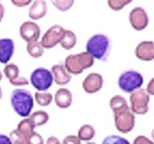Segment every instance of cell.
<instances>
[{
    "label": "cell",
    "instance_id": "cell-1",
    "mask_svg": "<svg viewBox=\"0 0 154 144\" xmlns=\"http://www.w3.org/2000/svg\"><path fill=\"white\" fill-rule=\"evenodd\" d=\"M110 50L111 41L105 34H94L87 42L86 52L100 61H107Z\"/></svg>",
    "mask_w": 154,
    "mask_h": 144
},
{
    "label": "cell",
    "instance_id": "cell-2",
    "mask_svg": "<svg viewBox=\"0 0 154 144\" xmlns=\"http://www.w3.org/2000/svg\"><path fill=\"white\" fill-rule=\"evenodd\" d=\"M11 104L19 116L26 118L30 116L34 106L33 97L25 89H15L11 94Z\"/></svg>",
    "mask_w": 154,
    "mask_h": 144
},
{
    "label": "cell",
    "instance_id": "cell-3",
    "mask_svg": "<svg viewBox=\"0 0 154 144\" xmlns=\"http://www.w3.org/2000/svg\"><path fill=\"white\" fill-rule=\"evenodd\" d=\"M93 64L94 58L85 51L75 55H69L66 58L63 65L69 74L76 75L92 67Z\"/></svg>",
    "mask_w": 154,
    "mask_h": 144
},
{
    "label": "cell",
    "instance_id": "cell-4",
    "mask_svg": "<svg viewBox=\"0 0 154 144\" xmlns=\"http://www.w3.org/2000/svg\"><path fill=\"white\" fill-rule=\"evenodd\" d=\"M143 82V75L134 70H125L118 79V86L125 93H132L137 89H140Z\"/></svg>",
    "mask_w": 154,
    "mask_h": 144
},
{
    "label": "cell",
    "instance_id": "cell-5",
    "mask_svg": "<svg viewBox=\"0 0 154 144\" xmlns=\"http://www.w3.org/2000/svg\"><path fill=\"white\" fill-rule=\"evenodd\" d=\"M150 95L144 89H137L130 94V110L133 114L144 115L149 110Z\"/></svg>",
    "mask_w": 154,
    "mask_h": 144
},
{
    "label": "cell",
    "instance_id": "cell-6",
    "mask_svg": "<svg viewBox=\"0 0 154 144\" xmlns=\"http://www.w3.org/2000/svg\"><path fill=\"white\" fill-rule=\"evenodd\" d=\"M113 117L116 128L121 133H128L134 128L136 118L129 106L114 112Z\"/></svg>",
    "mask_w": 154,
    "mask_h": 144
},
{
    "label": "cell",
    "instance_id": "cell-7",
    "mask_svg": "<svg viewBox=\"0 0 154 144\" xmlns=\"http://www.w3.org/2000/svg\"><path fill=\"white\" fill-rule=\"evenodd\" d=\"M30 81L38 92L46 91L52 86L53 75L51 70L43 67H39L31 73Z\"/></svg>",
    "mask_w": 154,
    "mask_h": 144
},
{
    "label": "cell",
    "instance_id": "cell-8",
    "mask_svg": "<svg viewBox=\"0 0 154 144\" xmlns=\"http://www.w3.org/2000/svg\"><path fill=\"white\" fill-rule=\"evenodd\" d=\"M64 29L60 25H54L48 29L43 34L40 42L43 49H51L55 47L58 43H60L64 34Z\"/></svg>",
    "mask_w": 154,
    "mask_h": 144
},
{
    "label": "cell",
    "instance_id": "cell-9",
    "mask_svg": "<svg viewBox=\"0 0 154 144\" xmlns=\"http://www.w3.org/2000/svg\"><path fill=\"white\" fill-rule=\"evenodd\" d=\"M129 22L132 28L137 31H143L149 25V19L144 8L137 7L130 12Z\"/></svg>",
    "mask_w": 154,
    "mask_h": 144
},
{
    "label": "cell",
    "instance_id": "cell-10",
    "mask_svg": "<svg viewBox=\"0 0 154 144\" xmlns=\"http://www.w3.org/2000/svg\"><path fill=\"white\" fill-rule=\"evenodd\" d=\"M40 27L32 21L24 22L19 29L21 38L27 43L38 41L40 36Z\"/></svg>",
    "mask_w": 154,
    "mask_h": 144
},
{
    "label": "cell",
    "instance_id": "cell-11",
    "mask_svg": "<svg viewBox=\"0 0 154 144\" xmlns=\"http://www.w3.org/2000/svg\"><path fill=\"white\" fill-rule=\"evenodd\" d=\"M5 76L9 79L10 83L15 86H25L28 85L29 81L26 78L19 76V69L17 65L14 63H10L5 66L3 69Z\"/></svg>",
    "mask_w": 154,
    "mask_h": 144
},
{
    "label": "cell",
    "instance_id": "cell-12",
    "mask_svg": "<svg viewBox=\"0 0 154 144\" xmlns=\"http://www.w3.org/2000/svg\"><path fill=\"white\" fill-rule=\"evenodd\" d=\"M103 84V77L98 73H90L84 79L82 86L88 94H94L100 91Z\"/></svg>",
    "mask_w": 154,
    "mask_h": 144
},
{
    "label": "cell",
    "instance_id": "cell-13",
    "mask_svg": "<svg viewBox=\"0 0 154 144\" xmlns=\"http://www.w3.org/2000/svg\"><path fill=\"white\" fill-rule=\"evenodd\" d=\"M135 55L142 61H152L154 58V43L152 41H143L137 46Z\"/></svg>",
    "mask_w": 154,
    "mask_h": 144
},
{
    "label": "cell",
    "instance_id": "cell-14",
    "mask_svg": "<svg viewBox=\"0 0 154 144\" xmlns=\"http://www.w3.org/2000/svg\"><path fill=\"white\" fill-rule=\"evenodd\" d=\"M14 43L11 38H0V62L7 64L14 54Z\"/></svg>",
    "mask_w": 154,
    "mask_h": 144
},
{
    "label": "cell",
    "instance_id": "cell-15",
    "mask_svg": "<svg viewBox=\"0 0 154 144\" xmlns=\"http://www.w3.org/2000/svg\"><path fill=\"white\" fill-rule=\"evenodd\" d=\"M51 72L53 75V81H55V83L60 86L67 85L72 79L71 74L65 69L64 65L63 63L54 65L51 67Z\"/></svg>",
    "mask_w": 154,
    "mask_h": 144
},
{
    "label": "cell",
    "instance_id": "cell-16",
    "mask_svg": "<svg viewBox=\"0 0 154 144\" xmlns=\"http://www.w3.org/2000/svg\"><path fill=\"white\" fill-rule=\"evenodd\" d=\"M48 12V4L43 0H35L31 2L29 8V17L33 20H38L44 17Z\"/></svg>",
    "mask_w": 154,
    "mask_h": 144
},
{
    "label": "cell",
    "instance_id": "cell-17",
    "mask_svg": "<svg viewBox=\"0 0 154 144\" xmlns=\"http://www.w3.org/2000/svg\"><path fill=\"white\" fill-rule=\"evenodd\" d=\"M55 102L56 106L61 109H66L72 105V94L67 88H60L55 94Z\"/></svg>",
    "mask_w": 154,
    "mask_h": 144
},
{
    "label": "cell",
    "instance_id": "cell-18",
    "mask_svg": "<svg viewBox=\"0 0 154 144\" xmlns=\"http://www.w3.org/2000/svg\"><path fill=\"white\" fill-rule=\"evenodd\" d=\"M28 118L35 128L46 124L49 120V115L44 110H37L32 113V115H30Z\"/></svg>",
    "mask_w": 154,
    "mask_h": 144
},
{
    "label": "cell",
    "instance_id": "cell-19",
    "mask_svg": "<svg viewBox=\"0 0 154 144\" xmlns=\"http://www.w3.org/2000/svg\"><path fill=\"white\" fill-rule=\"evenodd\" d=\"M76 35L73 31L70 30H65L63 36L60 41V44L65 50H71L76 44Z\"/></svg>",
    "mask_w": 154,
    "mask_h": 144
},
{
    "label": "cell",
    "instance_id": "cell-20",
    "mask_svg": "<svg viewBox=\"0 0 154 144\" xmlns=\"http://www.w3.org/2000/svg\"><path fill=\"white\" fill-rule=\"evenodd\" d=\"M96 134V130L92 126L89 124L83 125L78 131V138L80 141L88 142L93 139Z\"/></svg>",
    "mask_w": 154,
    "mask_h": 144
},
{
    "label": "cell",
    "instance_id": "cell-21",
    "mask_svg": "<svg viewBox=\"0 0 154 144\" xmlns=\"http://www.w3.org/2000/svg\"><path fill=\"white\" fill-rule=\"evenodd\" d=\"M26 50H27V53L30 55V56H31L34 58H40L44 52V49L40 44V43L38 41L27 43Z\"/></svg>",
    "mask_w": 154,
    "mask_h": 144
},
{
    "label": "cell",
    "instance_id": "cell-22",
    "mask_svg": "<svg viewBox=\"0 0 154 144\" xmlns=\"http://www.w3.org/2000/svg\"><path fill=\"white\" fill-rule=\"evenodd\" d=\"M109 105H110V107L113 113L128 107L127 100L120 95L113 96L112 98H111Z\"/></svg>",
    "mask_w": 154,
    "mask_h": 144
},
{
    "label": "cell",
    "instance_id": "cell-23",
    "mask_svg": "<svg viewBox=\"0 0 154 144\" xmlns=\"http://www.w3.org/2000/svg\"><path fill=\"white\" fill-rule=\"evenodd\" d=\"M17 130L23 135L29 138V136L35 131V127L29 120L28 118H26L19 122L18 127H17Z\"/></svg>",
    "mask_w": 154,
    "mask_h": 144
},
{
    "label": "cell",
    "instance_id": "cell-24",
    "mask_svg": "<svg viewBox=\"0 0 154 144\" xmlns=\"http://www.w3.org/2000/svg\"><path fill=\"white\" fill-rule=\"evenodd\" d=\"M35 98L36 103L38 105L42 106H49L52 102L53 96L52 94L49 92H35Z\"/></svg>",
    "mask_w": 154,
    "mask_h": 144
},
{
    "label": "cell",
    "instance_id": "cell-25",
    "mask_svg": "<svg viewBox=\"0 0 154 144\" xmlns=\"http://www.w3.org/2000/svg\"><path fill=\"white\" fill-rule=\"evenodd\" d=\"M9 139L12 144H28V138L20 133L17 129L11 131Z\"/></svg>",
    "mask_w": 154,
    "mask_h": 144
},
{
    "label": "cell",
    "instance_id": "cell-26",
    "mask_svg": "<svg viewBox=\"0 0 154 144\" xmlns=\"http://www.w3.org/2000/svg\"><path fill=\"white\" fill-rule=\"evenodd\" d=\"M102 144H130L127 139L118 135H109L104 138Z\"/></svg>",
    "mask_w": 154,
    "mask_h": 144
},
{
    "label": "cell",
    "instance_id": "cell-27",
    "mask_svg": "<svg viewBox=\"0 0 154 144\" xmlns=\"http://www.w3.org/2000/svg\"><path fill=\"white\" fill-rule=\"evenodd\" d=\"M74 2L73 0H64V1L56 0V1H52L51 3L61 11H66L73 6Z\"/></svg>",
    "mask_w": 154,
    "mask_h": 144
},
{
    "label": "cell",
    "instance_id": "cell-28",
    "mask_svg": "<svg viewBox=\"0 0 154 144\" xmlns=\"http://www.w3.org/2000/svg\"><path fill=\"white\" fill-rule=\"evenodd\" d=\"M130 2L131 1H128V0H109L108 1V5L111 9L117 11L123 9L126 5L129 4Z\"/></svg>",
    "mask_w": 154,
    "mask_h": 144
},
{
    "label": "cell",
    "instance_id": "cell-29",
    "mask_svg": "<svg viewBox=\"0 0 154 144\" xmlns=\"http://www.w3.org/2000/svg\"><path fill=\"white\" fill-rule=\"evenodd\" d=\"M28 144H44V140L40 134L34 131L29 136Z\"/></svg>",
    "mask_w": 154,
    "mask_h": 144
},
{
    "label": "cell",
    "instance_id": "cell-30",
    "mask_svg": "<svg viewBox=\"0 0 154 144\" xmlns=\"http://www.w3.org/2000/svg\"><path fill=\"white\" fill-rule=\"evenodd\" d=\"M61 144H81V141L76 135H67L63 139Z\"/></svg>",
    "mask_w": 154,
    "mask_h": 144
},
{
    "label": "cell",
    "instance_id": "cell-31",
    "mask_svg": "<svg viewBox=\"0 0 154 144\" xmlns=\"http://www.w3.org/2000/svg\"><path fill=\"white\" fill-rule=\"evenodd\" d=\"M132 144H153V142L144 135H139L134 139Z\"/></svg>",
    "mask_w": 154,
    "mask_h": 144
},
{
    "label": "cell",
    "instance_id": "cell-32",
    "mask_svg": "<svg viewBox=\"0 0 154 144\" xmlns=\"http://www.w3.org/2000/svg\"><path fill=\"white\" fill-rule=\"evenodd\" d=\"M31 1H25V0H12L11 3L14 4V6H16L18 7H26L27 5L31 4Z\"/></svg>",
    "mask_w": 154,
    "mask_h": 144
},
{
    "label": "cell",
    "instance_id": "cell-33",
    "mask_svg": "<svg viewBox=\"0 0 154 144\" xmlns=\"http://www.w3.org/2000/svg\"><path fill=\"white\" fill-rule=\"evenodd\" d=\"M153 82H154V79H152L150 80V82L148 84L147 86V90L145 91H147V93L149 94V95H153L154 94V86H153Z\"/></svg>",
    "mask_w": 154,
    "mask_h": 144
},
{
    "label": "cell",
    "instance_id": "cell-34",
    "mask_svg": "<svg viewBox=\"0 0 154 144\" xmlns=\"http://www.w3.org/2000/svg\"><path fill=\"white\" fill-rule=\"evenodd\" d=\"M0 144H12L9 137L5 134H0Z\"/></svg>",
    "mask_w": 154,
    "mask_h": 144
},
{
    "label": "cell",
    "instance_id": "cell-35",
    "mask_svg": "<svg viewBox=\"0 0 154 144\" xmlns=\"http://www.w3.org/2000/svg\"><path fill=\"white\" fill-rule=\"evenodd\" d=\"M46 144H61L60 142V140L55 136L49 137L46 142Z\"/></svg>",
    "mask_w": 154,
    "mask_h": 144
},
{
    "label": "cell",
    "instance_id": "cell-36",
    "mask_svg": "<svg viewBox=\"0 0 154 144\" xmlns=\"http://www.w3.org/2000/svg\"><path fill=\"white\" fill-rule=\"evenodd\" d=\"M4 14H5L4 7L2 6V3H0V22H1L2 18H3V16H4Z\"/></svg>",
    "mask_w": 154,
    "mask_h": 144
},
{
    "label": "cell",
    "instance_id": "cell-37",
    "mask_svg": "<svg viewBox=\"0 0 154 144\" xmlns=\"http://www.w3.org/2000/svg\"><path fill=\"white\" fill-rule=\"evenodd\" d=\"M2 89H1V87H0V99L2 98Z\"/></svg>",
    "mask_w": 154,
    "mask_h": 144
},
{
    "label": "cell",
    "instance_id": "cell-38",
    "mask_svg": "<svg viewBox=\"0 0 154 144\" xmlns=\"http://www.w3.org/2000/svg\"><path fill=\"white\" fill-rule=\"evenodd\" d=\"M2 72L0 71V81L2 80Z\"/></svg>",
    "mask_w": 154,
    "mask_h": 144
},
{
    "label": "cell",
    "instance_id": "cell-39",
    "mask_svg": "<svg viewBox=\"0 0 154 144\" xmlns=\"http://www.w3.org/2000/svg\"><path fill=\"white\" fill-rule=\"evenodd\" d=\"M86 144H96L95 142H87Z\"/></svg>",
    "mask_w": 154,
    "mask_h": 144
}]
</instances>
